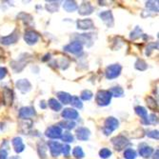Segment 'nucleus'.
<instances>
[{
	"instance_id": "obj_1",
	"label": "nucleus",
	"mask_w": 159,
	"mask_h": 159,
	"mask_svg": "<svg viewBox=\"0 0 159 159\" xmlns=\"http://www.w3.org/2000/svg\"><path fill=\"white\" fill-rule=\"evenodd\" d=\"M111 93L108 91H100L96 94V102L100 106H107L111 102Z\"/></svg>"
},
{
	"instance_id": "obj_2",
	"label": "nucleus",
	"mask_w": 159,
	"mask_h": 159,
	"mask_svg": "<svg viewBox=\"0 0 159 159\" xmlns=\"http://www.w3.org/2000/svg\"><path fill=\"white\" fill-rule=\"evenodd\" d=\"M118 127V121L117 119H115L113 117H109L106 121H105V126L103 131L105 133V134L109 135L111 132H113L115 129Z\"/></svg>"
},
{
	"instance_id": "obj_3",
	"label": "nucleus",
	"mask_w": 159,
	"mask_h": 159,
	"mask_svg": "<svg viewBox=\"0 0 159 159\" xmlns=\"http://www.w3.org/2000/svg\"><path fill=\"white\" fill-rule=\"evenodd\" d=\"M120 71H121V67L117 64L115 65H111L110 67H108L107 70H106V75L108 78L112 79L117 77L120 75Z\"/></svg>"
},
{
	"instance_id": "obj_4",
	"label": "nucleus",
	"mask_w": 159,
	"mask_h": 159,
	"mask_svg": "<svg viewBox=\"0 0 159 159\" xmlns=\"http://www.w3.org/2000/svg\"><path fill=\"white\" fill-rule=\"evenodd\" d=\"M61 134H62V131H61V128L58 127V126H52V127H50L47 132H46V135L50 138H52V139H55V138H59L61 137Z\"/></svg>"
},
{
	"instance_id": "obj_5",
	"label": "nucleus",
	"mask_w": 159,
	"mask_h": 159,
	"mask_svg": "<svg viewBox=\"0 0 159 159\" xmlns=\"http://www.w3.org/2000/svg\"><path fill=\"white\" fill-rule=\"evenodd\" d=\"M49 148H50V152H51V154L52 156H58L60 154V152H62V146L61 144L56 142V141H50L49 142Z\"/></svg>"
},
{
	"instance_id": "obj_6",
	"label": "nucleus",
	"mask_w": 159,
	"mask_h": 159,
	"mask_svg": "<svg viewBox=\"0 0 159 159\" xmlns=\"http://www.w3.org/2000/svg\"><path fill=\"white\" fill-rule=\"evenodd\" d=\"M111 141H112V144L114 145V147L116 148V150H122L128 144V140L123 136H117V137L113 138Z\"/></svg>"
},
{
	"instance_id": "obj_7",
	"label": "nucleus",
	"mask_w": 159,
	"mask_h": 159,
	"mask_svg": "<svg viewBox=\"0 0 159 159\" xmlns=\"http://www.w3.org/2000/svg\"><path fill=\"white\" fill-rule=\"evenodd\" d=\"M65 50L71 53H78L79 52L82 51V45L78 41H75V42H73V43H70V44L67 45L65 47Z\"/></svg>"
},
{
	"instance_id": "obj_8",
	"label": "nucleus",
	"mask_w": 159,
	"mask_h": 159,
	"mask_svg": "<svg viewBox=\"0 0 159 159\" xmlns=\"http://www.w3.org/2000/svg\"><path fill=\"white\" fill-rule=\"evenodd\" d=\"M25 40L28 44H34V43L38 40V34L33 31H29L25 34Z\"/></svg>"
},
{
	"instance_id": "obj_9",
	"label": "nucleus",
	"mask_w": 159,
	"mask_h": 159,
	"mask_svg": "<svg viewBox=\"0 0 159 159\" xmlns=\"http://www.w3.org/2000/svg\"><path fill=\"white\" fill-rule=\"evenodd\" d=\"M62 116L67 118V119H76L78 117V112L75 110L73 109H66L62 112Z\"/></svg>"
},
{
	"instance_id": "obj_10",
	"label": "nucleus",
	"mask_w": 159,
	"mask_h": 159,
	"mask_svg": "<svg viewBox=\"0 0 159 159\" xmlns=\"http://www.w3.org/2000/svg\"><path fill=\"white\" fill-rule=\"evenodd\" d=\"M77 138L80 140H87L90 136V131L86 128H79L76 132Z\"/></svg>"
},
{
	"instance_id": "obj_11",
	"label": "nucleus",
	"mask_w": 159,
	"mask_h": 159,
	"mask_svg": "<svg viewBox=\"0 0 159 159\" xmlns=\"http://www.w3.org/2000/svg\"><path fill=\"white\" fill-rule=\"evenodd\" d=\"M17 39H18V35L16 33H13L9 36L3 37L1 39V43L2 44H5V45H10V44H12V43H16Z\"/></svg>"
},
{
	"instance_id": "obj_12",
	"label": "nucleus",
	"mask_w": 159,
	"mask_h": 159,
	"mask_svg": "<svg viewBox=\"0 0 159 159\" xmlns=\"http://www.w3.org/2000/svg\"><path fill=\"white\" fill-rule=\"evenodd\" d=\"M93 8L90 3H83L80 7H79V13L82 14V16H86V14H90L92 13Z\"/></svg>"
},
{
	"instance_id": "obj_13",
	"label": "nucleus",
	"mask_w": 159,
	"mask_h": 159,
	"mask_svg": "<svg viewBox=\"0 0 159 159\" xmlns=\"http://www.w3.org/2000/svg\"><path fill=\"white\" fill-rule=\"evenodd\" d=\"M34 114V110L33 108H22L19 111V115L21 118H28Z\"/></svg>"
},
{
	"instance_id": "obj_14",
	"label": "nucleus",
	"mask_w": 159,
	"mask_h": 159,
	"mask_svg": "<svg viewBox=\"0 0 159 159\" xmlns=\"http://www.w3.org/2000/svg\"><path fill=\"white\" fill-rule=\"evenodd\" d=\"M12 145H13L14 150H16V152H21L25 148L24 144L22 143L21 138H19V137H16V138H14L12 140Z\"/></svg>"
},
{
	"instance_id": "obj_15",
	"label": "nucleus",
	"mask_w": 159,
	"mask_h": 159,
	"mask_svg": "<svg viewBox=\"0 0 159 159\" xmlns=\"http://www.w3.org/2000/svg\"><path fill=\"white\" fill-rule=\"evenodd\" d=\"M16 87H17V89H19L22 92H28L31 88V84L29 83V81L25 80V79H22V80H19L16 83Z\"/></svg>"
},
{
	"instance_id": "obj_16",
	"label": "nucleus",
	"mask_w": 159,
	"mask_h": 159,
	"mask_svg": "<svg viewBox=\"0 0 159 159\" xmlns=\"http://www.w3.org/2000/svg\"><path fill=\"white\" fill-rule=\"evenodd\" d=\"M77 26L79 29H83V30H87V29H91L93 27V23L90 19H84V20H79L77 22Z\"/></svg>"
},
{
	"instance_id": "obj_17",
	"label": "nucleus",
	"mask_w": 159,
	"mask_h": 159,
	"mask_svg": "<svg viewBox=\"0 0 159 159\" xmlns=\"http://www.w3.org/2000/svg\"><path fill=\"white\" fill-rule=\"evenodd\" d=\"M58 95V98L60 99V101L64 104H69L70 103V100H71V95H70L69 93H63V92H60L57 93Z\"/></svg>"
},
{
	"instance_id": "obj_18",
	"label": "nucleus",
	"mask_w": 159,
	"mask_h": 159,
	"mask_svg": "<svg viewBox=\"0 0 159 159\" xmlns=\"http://www.w3.org/2000/svg\"><path fill=\"white\" fill-rule=\"evenodd\" d=\"M140 149H139V153L143 156V157H149L151 154H152V148H150V147H148V146H146V145H143V146H141V147H139Z\"/></svg>"
},
{
	"instance_id": "obj_19",
	"label": "nucleus",
	"mask_w": 159,
	"mask_h": 159,
	"mask_svg": "<svg viewBox=\"0 0 159 159\" xmlns=\"http://www.w3.org/2000/svg\"><path fill=\"white\" fill-rule=\"evenodd\" d=\"M49 107L52 109V110H53V111H59V110H61V104L58 102V101H56V99H54V98H52V99H50L49 100Z\"/></svg>"
},
{
	"instance_id": "obj_20",
	"label": "nucleus",
	"mask_w": 159,
	"mask_h": 159,
	"mask_svg": "<svg viewBox=\"0 0 159 159\" xmlns=\"http://www.w3.org/2000/svg\"><path fill=\"white\" fill-rule=\"evenodd\" d=\"M100 17L102 18L109 26H111V25H110V21H111V24H113L112 16H111V13L110 11H104V12H102V13H100Z\"/></svg>"
},
{
	"instance_id": "obj_21",
	"label": "nucleus",
	"mask_w": 159,
	"mask_h": 159,
	"mask_svg": "<svg viewBox=\"0 0 159 159\" xmlns=\"http://www.w3.org/2000/svg\"><path fill=\"white\" fill-rule=\"evenodd\" d=\"M63 8L67 11H73L77 9V5L75 2H71V1H66L63 5Z\"/></svg>"
},
{
	"instance_id": "obj_22",
	"label": "nucleus",
	"mask_w": 159,
	"mask_h": 159,
	"mask_svg": "<svg viewBox=\"0 0 159 159\" xmlns=\"http://www.w3.org/2000/svg\"><path fill=\"white\" fill-rule=\"evenodd\" d=\"M124 156H125L127 159H134L135 156H136V152H135L133 149H128V150L125 151Z\"/></svg>"
},
{
	"instance_id": "obj_23",
	"label": "nucleus",
	"mask_w": 159,
	"mask_h": 159,
	"mask_svg": "<svg viewBox=\"0 0 159 159\" xmlns=\"http://www.w3.org/2000/svg\"><path fill=\"white\" fill-rule=\"evenodd\" d=\"M111 93V95H114V96H122L123 94V90L120 88V87H114L112 88L110 92Z\"/></svg>"
},
{
	"instance_id": "obj_24",
	"label": "nucleus",
	"mask_w": 159,
	"mask_h": 159,
	"mask_svg": "<svg viewBox=\"0 0 159 159\" xmlns=\"http://www.w3.org/2000/svg\"><path fill=\"white\" fill-rule=\"evenodd\" d=\"M135 111L138 115H140V116L143 118H146L147 117V111L144 109L143 107H136L135 108Z\"/></svg>"
},
{
	"instance_id": "obj_25",
	"label": "nucleus",
	"mask_w": 159,
	"mask_h": 159,
	"mask_svg": "<svg viewBox=\"0 0 159 159\" xmlns=\"http://www.w3.org/2000/svg\"><path fill=\"white\" fill-rule=\"evenodd\" d=\"M70 104L76 108H82V102L79 100L78 97H71Z\"/></svg>"
},
{
	"instance_id": "obj_26",
	"label": "nucleus",
	"mask_w": 159,
	"mask_h": 159,
	"mask_svg": "<svg viewBox=\"0 0 159 159\" xmlns=\"http://www.w3.org/2000/svg\"><path fill=\"white\" fill-rule=\"evenodd\" d=\"M61 138L65 142H73L74 141V136L70 133H64L63 135H61Z\"/></svg>"
},
{
	"instance_id": "obj_27",
	"label": "nucleus",
	"mask_w": 159,
	"mask_h": 159,
	"mask_svg": "<svg viewBox=\"0 0 159 159\" xmlns=\"http://www.w3.org/2000/svg\"><path fill=\"white\" fill-rule=\"evenodd\" d=\"M73 153H74V155H75L76 158H82V157L84 156V152H83V151H82V149H81L80 147L75 148Z\"/></svg>"
},
{
	"instance_id": "obj_28",
	"label": "nucleus",
	"mask_w": 159,
	"mask_h": 159,
	"mask_svg": "<svg viewBox=\"0 0 159 159\" xmlns=\"http://www.w3.org/2000/svg\"><path fill=\"white\" fill-rule=\"evenodd\" d=\"M81 97L84 100H90L93 97V93L90 92V91H87V90L86 91H83L82 93H81Z\"/></svg>"
},
{
	"instance_id": "obj_29",
	"label": "nucleus",
	"mask_w": 159,
	"mask_h": 159,
	"mask_svg": "<svg viewBox=\"0 0 159 159\" xmlns=\"http://www.w3.org/2000/svg\"><path fill=\"white\" fill-rule=\"evenodd\" d=\"M135 67H136V69H138L140 70H144L147 69V64L143 60H138L135 64Z\"/></svg>"
},
{
	"instance_id": "obj_30",
	"label": "nucleus",
	"mask_w": 159,
	"mask_h": 159,
	"mask_svg": "<svg viewBox=\"0 0 159 159\" xmlns=\"http://www.w3.org/2000/svg\"><path fill=\"white\" fill-rule=\"evenodd\" d=\"M99 154H100V156L102 157V158H108V157L111 156V151L109 149H102V150L100 151Z\"/></svg>"
},
{
	"instance_id": "obj_31",
	"label": "nucleus",
	"mask_w": 159,
	"mask_h": 159,
	"mask_svg": "<svg viewBox=\"0 0 159 159\" xmlns=\"http://www.w3.org/2000/svg\"><path fill=\"white\" fill-rule=\"evenodd\" d=\"M60 125H62V127H63V128L68 129H73V128L75 126V124L74 122H71V121H64V122H61V123H60Z\"/></svg>"
},
{
	"instance_id": "obj_32",
	"label": "nucleus",
	"mask_w": 159,
	"mask_h": 159,
	"mask_svg": "<svg viewBox=\"0 0 159 159\" xmlns=\"http://www.w3.org/2000/svg\"><path fill=\"white\" fill-rule=\"evenodd\" d=\"M147 104H148V106H149L151 109H152V110L156 109V102H155V100H154L153 98L148 97V98H147Z\"/></svg>"
},
{
	"instance_id": "obj_33",
	"label": "nucleus",
	"mask_w": 159,
	"mask_h": 159,
	"mask_svg": "<svg viewBox=\"0 0 159 159\" xmlns=\"http://www.w3.org/2000/svg\"><path fill=\"white\" fill-rule=\"evenodd\" d=\"M7 75V70L5 68H2V67H0V79H2L6 76Z\"/></svg>"
},
{
	"instance_id": "obj_34",
	"label": "nucleus",
	"mask_w": 159,
	"mask_h": 159,
	"mask_svg": "<svg viewBox=\"0 0 159 159\" xmlns=\"http://www.w3.org/2000/svg\"><path fill=\"white\" fill-rule=\"evenodd\" d=\"M148 136L149 137H152V138L158 139V132L157 131H152V132H151V133L148 134Z\"/></svg>"
},
{
	"instance_id": "obj_35",
	"label": "nucleus",
	"mask_w": 159,
	"mask_h": 159,
	"mask_svg": "<svg viewBox=\"0 0 159 159\" xmlns=\"http://www.w3.org/2000/svg\"><path fill=\"white\" fill-rule=\"evenodd\" d=\"M70 146H68V145H65L64 147H62V152H63L64 155H68V154H69V152H70Z\"/></svg>"
},
{
	"instance_id": "obj_36",
	"label": "nucleus",
	"mask_w": 159,
	"mask_h": 159,
	"mask_svg": "<svg viewBox=\"0 0 159 159\" xmlns=\"http://www.w3.org/2000/svg\"><path fill=\"white\" fill-rule=\"evenodd\" d=\"M7 158V152L3 149H0V159H6Z\"/></svg>"
},
{
	"instance_id": "obj_37",
	"label": "nucleus",
	"mask_w": 159,
	"mask_h": 159,
	"mask_svg": "<svg viewBox=\"0 0 159 159\" xmlns=\"http://www.w3.org/2000/svg\"><path fill=\"white\" fill-rule=\"evenodd\" d=\"M150 117H151V118H149L148 121H151L152 123H156V122H157V119H156L157 117L155 116L154 114H151V115H150Z\"/></svg>"
}]
</instances>
